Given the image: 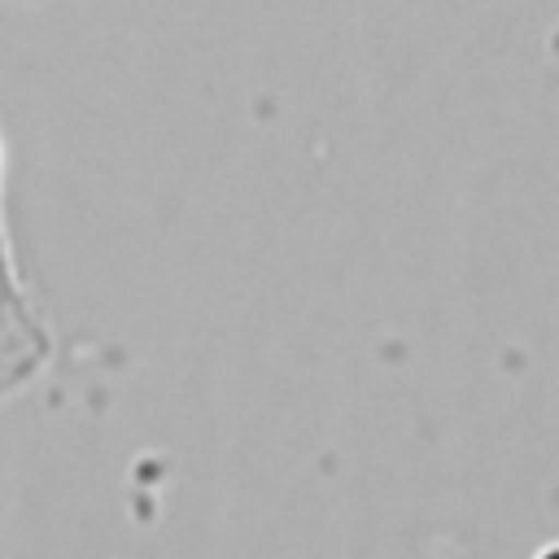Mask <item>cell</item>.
I'll return each instance as SVG.
<instances>
[{"mask_svg":"<svg viewBox=\"0 0 559 559\" xmlns=\"http://www.w3.org/2000/svg\"><path fill=\"white\" fill-rule=\"evenodd\" d=\"M533 559H559V542H546L542 550H533Z\"/></svg>","mask_w":559,"mask_h":559,"instance_id":"2","label":"cell"},{"mask_svg":"<svg viewBox=\"0 0 559 559\" xmlns=\"http://www.w3.org/2000/svg\"><path fill=\"white\" fill-rule=\"evenodd\" d=\"M57 358L52 319L22 266L9 201L0 197V415L26 397Z\"/></svg>","mask_w":559,"mask_h":559,"instance_id":"1","label":"cell"}]
</instances>
